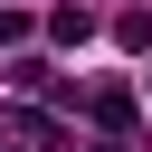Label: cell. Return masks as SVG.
Returning a JSON list of instances; mask_svg holds the SVG:
<instances>
[{"label": "cell", "mask_w": 152, "mask_h": 152, "mask_svg": "<svg viewBox=\"0 0 152 152\" xmlns=\"http://www.w3.org/2000/svg\"><path fill=\"white\" fill-rule=\"evenodd\" d=\"M86 104H95V124H104V133H133V86H95Z\"/></svg>", "instance_id": "6da1fadb"}, {"label": "cell", "mask_w": 152, "mask_h": 152, "mask_svg": "<svg viewBox=\"0 0 152 152\" xmlns=\"http://www.w3.org/2000/svg\"><path fill=\"white\" fill-rule=\"evenodd\" d=\"M0 133H10V124H0ZM0 152H10V142H0Z\"/></svg>", "instance_id": "277c9868"}, {"label": "cell", "mask_w": 152, "mask_h": 152, "mask_svg": "<svg viewBox=\"0 0 152 152\" xmlns=\"http://www.w3.org/2000/svg\"><path fill=\"white\" fill-rule=\"evenodd\" d=\"M10 86H19V95H48L57 76H48V57H19V66H10Z\"/></svg>", "instance_id": "3957f363"}, {"label": "cell", "mask_w": 152, "mask_h": 152, "mask_svg": "<svg viewBox=\"0 0 152 152\" xmlns=\"http://www.w3.org/2000/svg\"><path fill=\"white\" fill-rule=\"evenodd\" d=\"M86 28H95V19H86V10H76V0H66V10H57V19H48V38H57V48H76V38H86Z\"/></svg>", "instance_id": "7a4b0ae2"}]
</instances>
